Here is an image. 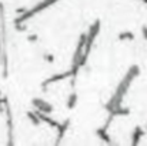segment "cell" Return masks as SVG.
I'll return each mask as SVG.
<instances>
[{
  "mask_svg": "<svg viewBox=\"0 0 147 146\" xmlns=\"http://www.w3.org/2000/svg\"><path fill=\"white\" fill-rule=\"evenodd\" d=\"M33 103H34V106L37 107V110H39V112H42V113L49 115V113L53 112V107L50 106L49 103H46V102H43V100H40V99H34V100H33Z\"/></svg>",
  "mask_w": 147,
  "mask_h": 146,
  "instance_id": "6da1fadb",
  "label": "cell"
},
{
  "mask_svg": "<svg viewBox=\"0 0 147 146\" xmlns=\"http://www.w3.org/2000/svg\"><path fill=\"white\" fill-rule=\"evenodd\" d=\"M76 100H77V95L76 93H71V96L67 99V107H73L76 105Z\"/></svg>",
  "mask_w": 147,
  "mask_h": 146,
  "instance_id": "7a4b0ae2",
  "label": "cell"
}]
</instances>
